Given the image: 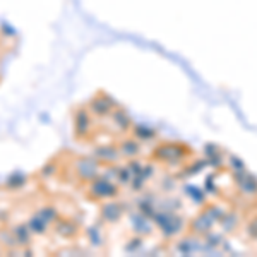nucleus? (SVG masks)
Listing matches in <instances>:
<instances>
[{
    "mask_svg": "<svg viewBox=\"0 0 257 257\" xmlns=\"http://www.w3.org/2000/svg\"><path fill=\"white\" fill-rule=\"evenodd\" d=\"M99 161L96 158H88V156H81L74 161V175L79 178L84 184H89L91 180L98 177Z\"/></svg>",
    "mask_w": 257,
    "mask_h": 257,
    "instance_id": "1",
    "label": "nucleus"
},
{
    "mask_svg": "<svg viewBox=\"0 0 257 257\" xmlns=\"http://www.w3.org/2000/svg\"><path fill=\"white\" fill-rule=\"evenodd\" d=\"M91 131H93V113L86 108H77L74 113V132L76 138L84 141L89 138Z\"/></svg>",
    "mask_w": 257,
    "mask_h": 257,
    "instance_id": "2",
    "label": "nucleus"
},
{
    "mask_svg": "<svg viewBox=\"0 0 257 257\" xmlns=\"http://www.w3.org/2000/svg\"><path fill=\"white\" fill-rule=\"evenodd\" d=\"M53 230H55V233H59L60 237L72 238V237H76V235H77L79 226H77L76 223H74L72 219H69V218H59L55 225H53Z\"/></svg>",
    "mask_w": 257,
    "mask_h": 257,
    "instance_id": "3",
    "label": "nucleus"
},
{
    "mask_svg": "<svg viewBox=\"0 0 257 257\" xmlns=\"http://www.w3.org/2000/svg\"><path fill=\"white\" fill-rule=\"evenodd\" d=\"M11 230H12V233H14L16 240H18V245L19 247L24 248V247H30L31 245L33 233H31L30 226H28L26 223H18V225H12Z\"/></svg>",
    "mask_w": 257,
    "mask_h": 257,
    "instance_id": "4",
    "label": "nucleus"
},
{
    "mask_svg": "<svg viewBox=\"0 0 257 257\" xmlns=\"http://www.w3.org/2000/svg\"><path fill=\"white\" fill-rule=\"evenodd\" d=\"M26 225L30 226V230H31V233L33 235H47L48 233V230H50V225L47 221H45L43 218H40L36 213H33L30 218H28V221H26Z\"/></svg>",
    "mask_w": 257,
    "mask_h": 257,
    "instance_id": "5",
    "label": "nucleus"
},
{
    "mask_svg": "<svg viewBox=\"0 0 257 257\" xmlns=\"http://www.w3.org/2000/svg\"><path fill=\"white\" fill-rule=\"evenodd\" d=\"M35 213L38 214L40 218H43L45 221L48 223V225H55V223H57V219L60 218L59 211H57L55 208H53L52 204H43V206H41V208L36 209Z\"/></svg>",
    "mask_w": 257,
    "mask_h": 257,
    "instance_id": "6",
    "label": "nucleus"
},
{
    "mask_svg": "<svg viewBox=\"0 0 257 257\" xmlns=\"http://www.w3.org/2000/svg\"><path fill=\"white\" fill-rule=\"evenodd\" d=\"M0 243L2 245H6L7 248H19V245H18V240H16V237H14V233H12V230H11V226L9 228H0Z\"/></svg>",
    "mask_w": 257,
    "mask_h": 257,
    "instance_id": "7",
    "label": "nucleus"
},
{
    "mask_svg": "<svg viewBox=\"0 0 257 257\" xmlns=\"http://www.w3.org/2000/svg\"><path fill=\"white\" fill-rule=\"evenodd\" d=\"M57 172H59V161H57V158H52V160H48L43 167H41L38 175L41 178H50V177L55 175Z\"/></svg>",
    "mask_w": 257,
    "mask_h": 257,
    "instance_id": "8",
    "label": "nucleus"
},
{
    "mask_svg": "<svg viewBox=\"0 0 257 257\" xmlns=\"http://www.w3.org/2000/svg\"><path fill=\"white\" fill-rule=\"evenodd\" d=\"M26 182V177L21 175V173H14V175L9 177V182H7V185H12V189H19L21 185Z\"/></svg>",
    "mask_w": 257,
    "mask_h": 257,
    "instance_id": "9",
    "label": "nucleus"
}]
</instances>
